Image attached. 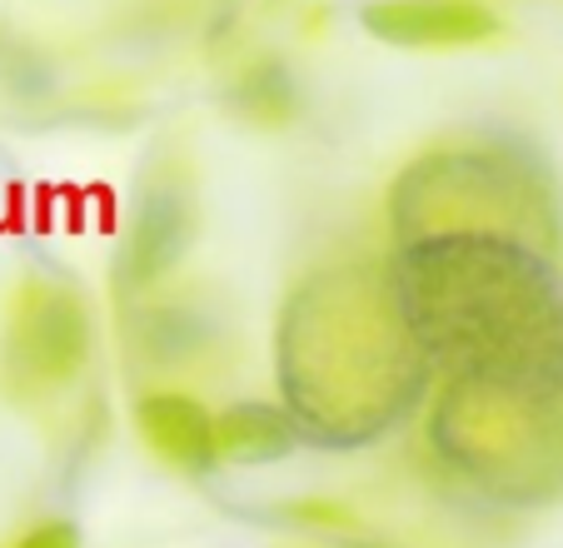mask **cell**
<instances>
[{
  "label": "cell",
  "instance_id": "1",
  "mask_svg": "<svg viewBox=\"0 0 563 548\" xmlns=\"http://www.w3.org/2000/svg\"><path fill=\"white\" fill-rule=\"evenodd\" d=\"M394 305L439 380L563 394V264L504 234L399 240Z\"/></svg>",
  "mask_w": 563,
  "mask_h": 548
},
{
  "label": "cell",
  "instance_id": "2",
  "mask_svg": "<svg viewBox=\"0 0 563 548\" xmlns=\"http://www.w3.org/2000/svg\"><path fill=\"white\" fill-rule=\"evenodd\" d=\"M275 384L314 449H369L415 419L434 370L394 305L384 264H324L289 289L275 319Z\"/></svg>",
  "mask_w": 563,
  "mask_h": 548
},
{
  "label": "cell",
  "instance_id": "3",
  "mask_svg": "<svg viewBox=\"0 0 563 548\" xmlns=\"http://www.w3.org/2000/svg\"><path fill=\"white\" fill-rule=\"evenodd\" d=\"M389 234H504L563 250V185L549 155L519 130L474 125L419 150L389 185Z\"/></svg>",
  "mask_w": 563,
  "mask_h": 548
},
{
  "label": "cell",
  "instance_id": "4",
  "mask_svg": "<svg viewBox=\"0 0 563 548\" xmlns=\"http://www.w3.org/2000/svg\"><path fill=\"white\" fill-rule=\"evenodd\" d=\"M424 429L434 464L484 504L539 508L563 494V394L444 380Z\"/></svg>",
  "mask_w": 563,
  "mask_h": 548
},
{
  "label": "cell",
  "instance_id": "5",
  "mask_svg": "<svg viewBox=\"0 0 563 548\" xmlns=\"http://www.w3.org/2000/svg\"><path fill=\"white\" fill-rule=\"evenodd\" d=\"M96 359V309L70 280L31 274L0 325V394L21 409H51Z\"/></svg>",
  "mask_w": 563,
  "mask_h": 548
},
{
  "label": "cell",
  "instance_id": "6",
  "mask_svg": "<svg viewBox=\"0 0 563 548\" xmlns=\"http://www.w3.org/2000/svg\"><path fill=\"white\" fill-rule=\"evenodd\" d=\"M200 234V205H195V185L175 160L150 165L145 179L130 195L125 234L115 250V285L120 295H150V289L170 285L180 274L185 254L195 250Z\"/></svg>",
  "mask_w": 563,
  "mask_h": 548
},
{
  "label": "cell",
  "instance_id": "7",
  "mask_svg": "<svg viewBox=\"0 0 563 548\" xmlns=\"http://www.w3.org/2000/svg\"><path fill=\"white\" fill-rule=\"evenodd\" d=\"M354 21L389 51H478L504 35L489 0H360Z\"/></svg>",
  "mask_w": 563,
  "mask_h": 548
},
{
  "label": "cell",
  "instance_id": "8",
  "mask_svg": "<svg viewBox=\"0 0 563 548\" xmlns=\"http://www.w3.org/2000/svg\"><path fill=\"white\" fill-rule=\"evenodd\" d=\"M130 414H135L140 443L165 469L200 479L220 464V453H214V409L205 399L170 390V384H155V390L135 394V409Z\"/></svg>",
  "mask_w": 563,
  "mask_h": 548
},
{
  "label": "cell",
  "instance_id": "9",
  "mask_svg": "<svg viewBox=\"0 0 563 548\" xmlns=\"http://www.w3.org/2000/svg\"><path fill=\"white\" fill-rule=\"evenodd\" d=\"M125 329H130V349L145 359L150 370H185L214 339L210 309H200L195 299L165 295V285L150 289V295H130Z\"/></svg>",
  "mask_w": 563,
  "mask_h": 548
},
{
  "label": "cell",
  "instance_id": "10",
  "mask_svg": "<svg viewBox=\"0 0 563 548\" xmlns=\"http://www.w3.org/2000/svg\"><path fill=\"white\" fill-rule=\"evenodd\" d=\"M299 429L295 419L285 414V404H269V399H234L224 409H214V453L220 464H240V469H255V464H279L289 453L299 449Z\"/></svg>",
  "mask_w": 563,
  "mask_h": 548
},
{
  "label": "cell",
  "instance_id": "11",
  "mask_svg": "<svg viewBox=\"0 0 563 548\" xmlns=\"http://www.w3.org/2000/svg\"><path fill=\"white\" fill-rule=\"evenodd\" d=\"M224 110L255 130H285L305 116V80L285 55H255L224 85Z\"/></svg>",
  "mask_w": 563,
  "mask_h": 548
},
{
  "label": "cell",
  "instance_id": "12",
  "mask_svg": "<svg viewBox=\"0 0 563 548\" xmlns=\"http://www.w3.org/2000/svg\"><path fill=\"white\" fill-rule=\"evenodd\" d=\"M0 85H11V90H51V61L31 41L5 31V25H0Z\"/></svg>",
  "mask_w": 563,
  "mask_h": 548
},
{
  "label": "cell",
  "instance_id": "13",
  "mask_svg": "<svg viewBox=\"0 0 563 548\" xmlns=\"http://www.w3.org/2000/svg\"><path fill=\"white\" fill-rule=\"evenodd\" d=\"M11 548H80V528L70 518H45V524H31Z\"/></svg>",
  "mask_w": 563,
  "mask_h": 548
}]
</instances>
